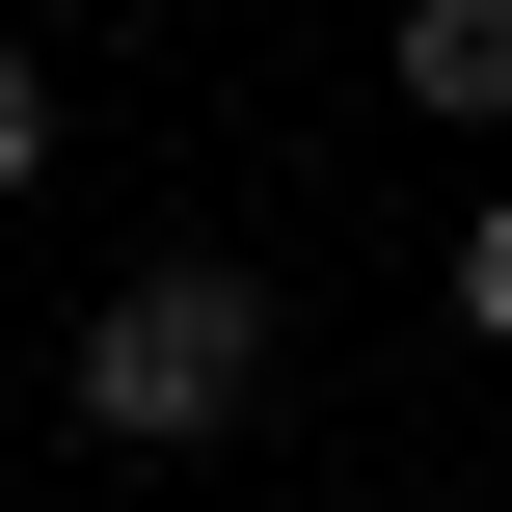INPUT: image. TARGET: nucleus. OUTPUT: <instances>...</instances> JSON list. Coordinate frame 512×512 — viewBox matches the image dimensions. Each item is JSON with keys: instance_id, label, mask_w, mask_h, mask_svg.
I'll list each match as a JSON object with an SVG mask.
<instances>
[{"instance_id": "nucleus-2", "label": "nucleus", "mask_w": 512, "mask_h": 512, "mask_svg": "<svg viewBox=\"0 0 512 512\" xmlns=\"http://www.w3.org/2000/svg\"><path fill=\"white\" fill-rule=\"evenodd\" d=\"M405 81H432V108H486V81H512V27H486V0H405Z\"/></svg>"}, {"instance_id": "nucleus-1", "label": "nucleus", "mask_w": 512, "mask_h": 512, "mask_svg": "<svg viewBox=\"0 0 512 512\" xmlns=\"http://www.w3.org/2000/svg\"><path fill=\"white\" fill-rule=\"evenodd\" d=\"M243 378H270V297H243V270H135V297L81 324V432H135V459L243 432Z\"/></svg>"}, {"instance_id": "nucleus-3", "label": "nucleus", "mask_w": 512, "mask_h": 512, "mask_svg": "<svg viewBox=\"0 0 512 512\" xmlns=\"http://www.w3.org/2000/svg\"><path fill=\"white\" fill-rule=\"evenodd\" d=\"M27 162H54V81H27V54H0V189H27Z\"/></svg>"}]
</instances>
